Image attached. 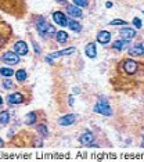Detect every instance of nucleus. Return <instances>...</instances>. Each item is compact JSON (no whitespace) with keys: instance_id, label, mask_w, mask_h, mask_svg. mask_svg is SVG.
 <instances>
[{"instance_id":"obj_1","label":"nucleus","mask_w":144,"mask_h":162,"mask_svg":"<svg viewBox=\"0 0 144 162\" xmlns=\"http://www.w3.org/2000/svg\"><path fill=\"white\" fill-rule=\"evenodd\" d=\"M94 112L101 114V115H105V117H110V115L112 114L111 107L108 105V103H107V100H105V99H101L96 105H94Z\"/></svg>"},{"instance_id":"obj_2","label":"nucleus","mask_w":144,"mask_h":162,"mask_svg":"<svg viewBox=\"0 0 144 162\" xmlns=\"http://www.w3.org/2000/svg\"><path fill=\"white\" fill-rule=\"evenodd\" d=\"M36 28H38V31L40 32V35H43V36H45L46 33H54L56 32L54 27L49 25L45 20H38V21H36Z\"/></svg>"},{"instance_id":"obj_3","label":"nucleus","mask_w":144,"mask_h":162,"mask_svg":"<svg viewBox=\"0 0 144 162\" xmlns=\"http://www.w3.org/2000/svg\"><path fill=\"white\" fill-rule=\"evenodd\" d=\"M2 60L6 64H10V65H15V64L20 63V56L17 53H11V51H7V53L3 54Z\"/></svg>"},{"instance_id":"obj_4","label":"nucleus","mask_w":144,"mask_h":162,"mask_svg":"<svg viewBox=\"0 0 144 162\" xmlns=\"http://www.w3.org/2000/svg\"><path fill=\"white\" fill-rule=\"evenodd\" d=\"M123 71H125L128 75H133V74L137 71V63L133 60H125L123 61Z\"/></svg>"},{"instance_id":"obj_5","label":"nucleus","mask_w":144,"mask_h":162,"mask_svg":"<svg viewBox=\"0 0 144 162\" xmlns=\"http://www.w3.org/2000/svg\"><path fill=\"white\" fill-rule=\"evenodd\" d=\"M119 33H121V36H122L125 40H130V39H133V38L136 36V31L133 29V28H128V27L122 28V29L119 31Z\"/></svg>"},{"instance_id":"obj_6","label":"nucleus","mask_w":144,"mask_h":162,"mask_svg":"<svg viewBox=\"0 0 144 162\" xmlns=\"http://www.w3.org/2000/svg\"><path fill=\"white\" fill-rule=\"evenodd\" d=\"M53 18H54V21H56V24L61 25V27H65V25H68V20H67V17L64 15V13L56 11L53 14Z\"/></svg>"},{"instance_id":"obj_7","label":"nucleus","mask_w":144,"mask_h":162,"mask_svg":"<svg viewBox=\"0 0 144 162\" xmlns=\"http://www.w3.org/2000/svg\"><path fill=\"white\" fill-rule=\"evenodd\" d=\"M14 50H15V53H17L18 56H25V54H28V46H27L25 42L20 40V42L15 43Z\"/></svg>"},{"instance_id":"obj_8","label":"nucleus","mask_w":144,"mask_h":162,"mask_svg":"<svg viewBox=\"0 0 144 162\" xmlns=\"http://www.w3.org/2000/svg\"><path fill=\"white\" fill-rule=\"evenodd\" d=\"M76 121V115L74 114H68V115H64L63 118H60V121H58V123H60L61 126H69L72 125V123Z\"/></svg>"},{"instance_id":"obj_9","label":"nucleus","mask_w":144,"mask_h":162,"mask_svg":"<svg viewBox=\"0 0 144 162\" xmlns=\"http://www.w3.org/2000/svg\"><path fill=\"white\" fill-rule=\"evenodd\" d=\"M79 141H81V144H83V146H90V144L94 141V136L93 133H90V132H86L83 133V135L79 137Z\"/></svg>"},{"instance_id":"obj_10","label":"nucleus","mask_w":144,"mask_h":162,"mask_svg":"<svg viewBox=\"0 0 144 162\" xmlns=\"http://www.w3.org/2000/svg\"><path fill=\"white\" fill-rule=\"evenodd\" d=\"M97 40L103 45H107L110 40H111V33L108 32V31H100L99 35H97Z\"/></svg>"},{"instance_id":"obj_11","label":"nucleus","mask_w":144,"mask_h":162,"mask_svg":"<svg viewBox=\"0 0 144 162\" xmlns=\"http://www.w3.org/2000/svg\"><path fill=\"white\" fill-rule=\"evenodd\" d=\"M129 54H130V56H141V54H144V46H143V43L137 42L129 50Z\"/></svg>"},{"instance_id":"obj_12","label":"nucleus","mask_w":144,"mask_h":162,"mask_svg":"<svg viewBox=\"0 0 144 162\" xmlns=\"http://www.w3.org/2000/svg\"><path fill=\"white\" fill-rule=\"evenodd\" d=\"M75 51V49L74 47H69V49H65V50H61V51H56V53H51L50 56H47V57H50L51 60L53 58H57V57H63V56H69V54H72Z\"/></svg>"},{"instance_id":"obj_13","label":"nucleus","mask_w":144,"mask_h":162,"mask_svg":"<svg viewBox=\"0 0 144 162\" xmlns=\"http://www.w3.org/2000/svg\"><path fill=\"white\" fill-rule=\"evenodd\" d=\"M67 11H68V14L69 15H72V17H76V18H79V17H82V10L79 9L78 6H67Z\"/></svg>"},{"instance_id":"obj_14","label":"nucleus","mask_w":144,"mask_h":162,"mask_svg":"<svg viewBox=\"0 0 144 162\" xmlns=\"http://www.w3.org/2000/svg\"><path fill=\"white\" fill-rule=\"evenodd\" d=\"M7 101H9L10 104H21V103L24 101V97H22L21 93H14V94H11V96H9Z\"/></svg>"},{"instance_id":"obj_15","label":"nucleus","mask_w":144,"mask_h":162,"mask_svg":"<svg viewBox=\"0 0 144 162\" xmlns=\"http://www.w3.org/2000/svg\"><path fill=\"white\" fill-rule=\"evenodd\" d=\"M85 53H86V56L89 58H94L97 54L96 45H94V43H89V45L86 46V49H85Z\"/></svg>"},{"instance_id":"obj_16","label":"nucleus","mask_w":144,"mask_h":162,"mask_svg":"<svg viewBox=\"0 0 144 162\" xmlns=\"http://www.w3.org/2000/svg\"><path fill=\"white\" fill-rule=\"evenodd\" d=\"M68 27L71 31H74V32H81L82 27L81 24H79L78 21H75V20H71V21H68Z\"/></svg>"},{"instance_id":"obj_17","label":"nucleus","mask_w":144,"mask_h":162,"mask_svg":"<svg viewBox=\"0 0 144 162\" xmlns=\"http://www.w3.org/2000/svg\"><path fill=\"white\" fill-rule=\"evenodd\" d=\"M56 36H57V42L58 43H65L67 40H68V35H67L65 31H58Z\"/></svg>"},{"instance_id":"obj_18","label":"nucleus","mask_w":144,"mask_h":162,"mask_svg":"<svg viewBox=\"0 0 144 162\" xmlns=\"http://www.w3.org/2000/svg\"><path fill=\"white\" fill-rule=\"evenodd\" d=\"M36 122V114L35 112H29V114L25 117V123L27 125H33Z\"/></svg>"},{"instance_id":"obj_19","label":"nucleus","mask_w":144,"mask_h":162,"mask_svg":"<svg viewBox=\"0 0 144 162\" xmlns=\"http://www.w3.org/2000/svg\"><path fill=\"white\" fill-rule=\"evenodd\" d=\"M15 78H17L18 82H24L25 79H27V72H25L24 69H20V71L15 72Z\"/></svg>"},{"instance_id":"obj_20","label":"nucleus","mask_w":144,"mask_h":162,"mask_svg":"<svg viewBox=\"0 0 144 162\" xmlns=\"http://www.w3.org/2000/svg\"><path fill=\"white\" fill-rule=\"evenodd\" d=\"M10 119V114L7 111H3V112H0V123L2 125H6L7 122H9Z\"/></svg>"},{"instance_id":"obj_21","label":"nucleus","mask_w":144,"mask_h":162,"mask_svg":"<svg viewBox=\"0 0 144 162\" xmlns=\"http://www.w3.org/2000/svg\"><path fill=\"white\" fill-rule=\"evenodd\" d=\"M0 75L6 76V78H10L11 75H14V71L11 68H0Z\"/></svg>"},{"instance_id":"obj_22","label":"nucleus","mask_w":144,"mask_h":162,"mask_svg":"<svg viewBox=\"0 0 144 162\" xmlns=\"http://www.w3.org/2000/svg\"><path fill=\"white\" fill-rule=\"evenodd\" d=\"M125 46H126V42H123V40H117V42H114L112 47H114L115 50H122Z\"/></svg>"},{"instance_id":"obj_23","label":"nucleus","mask_w":144,"mask_h":162,"mask_svg":"<svg viewBox=\"0 0 144 162\" xmlns=\"http://www.w3.org/2000/svg\"><path fill=\"white\" fill-rule=\"evenodd\" d=\"M74 4L78 7H86L89 4V0H74Z\"/></svg>"},{"instance_id":"obj_24","label":"nucleus","mask_w":144,"mask_h":162,"mask_svg":"<svg viewBox=\"0 0 144 162\" xmlns=\"http://www.w3.org/2000/svg\"><path fill=\"white\" fill-rule=\"evenodd\" d=\"M38 132H39L40 135H43V136H47L49 135L47 128H46L45 125H39V126H38Z\"/></svg>"},{"instance_id":"obj_25","label":"nucleus","mask_w":144,"mask_h":162,"mask_svg":"<svg viewBox=\"0 0 144 162\" xmlns=\"http://www.w3.org/2000/svg\"><path fill=\"white\" fill-rule=\"evenodd\" d=\"M110 25H126V21H123V20H112L110 22Z\"/></svg>"},{"instance_id":"obj_26","label":"nucleus","mask_w":144,"mask_h":162,"mask_svg":"<svg viewBox=\"0 0 144 162\" xmlns=\"http://www.w3.org/2000/svg\"><path fill=\"white\" fill-rule=\"evenodd\" d=\"M3 86L6 87V89H10V87H13L11 79H4V81H3Z\"/></svg>"},{"instance_id":"obj_27","label":"nucleus","mask_w":144,"mask_h":162,"mask_svg":"<svg viewBox=\"0 0 144 162\" xmlns=\"http://www.w3.org/2000/svg\"><path fill=\"white\" fill-rule=\"evenodd\" d=\"M133 24H135V27L137 28H141V21H140V18H133Z\"/></svg>"},{"instance_id":"obj_28","label":"nucleus","mask_w":144,"mask_h":162,"mask_svg":"<svg viewBox=\"0 0 144 162\" xmlns=\"http://www.w3.org/2000/svg\"><path fill=\"white\" fill-rule=\"evenodd\" d=\"M33 47H35V50H36V54L40 53V49H39V46L36 45V42H33Z\"/></svg>"},{"instance_id":"obj_29","label":"nucleus","mask_w":144,"mask_h":162,"mask_svg":"<svg viewBox=\"0 0 144 162\" xmlns=\"http://www.w3.org/2000/svg\"><path fill=\"white\" fill-rule=\"evenodd\" d=\"M69 105H74V97L69 96Z\"/></svg>"},{"instance_id":"obj_30","label":"nucleus","mask_w":144,"mask_h":162,"mask_svg":"<svg viewBox=\"0 0 144 162\" xmlns=\"http://www.w3.org/2000/svg\"><path fill=\"white\" fill-rule=\"evenodd\" d=\"M3 45H4V38H2V36H0V47H2Z\"/></svg>"},{"instance_id":"obj_31","label":"nucleus","mask_w":144,"mask_h":162,"mask_svg":"<svg viewBox=\"0 0 144 162\" xmlns=\"http://www.w3.org/2000/svg\"><path fill=\"white\" fill-rule=\"evenodd\" d=\"M105 6H107L108 9H111V7H112V3H111V2H107V3H105Z\"/></svg>"},{"instance_id":"obj_32","label":"nucleus","mask_w":144,"mask_h":162,"mask_svg":"<svg viewBox=\"0 0 144 162\" xmlns=\"http://www.w3.org/2000/svg\"><path fill=\"white\" fill-rule=\"evenodd\" d=\"M0 147H3V140L0 139Z\"/></svg>"},{"instance_id":"obj_33","label":"nucleus","mask_w":144,"mask_h":162,"mask_svg":"<svg viewBox=\"0 0 144 162\" xmlns=\"http://www.w3.org/2000/svg\"><path fill=\"white\" fill-rule=\"evenodd\" d=\"M58 3H65V0H57Z\"/></svg>"},{"instance_id":"obj_34","label":"nucleus","mask_w":144,"mask_h":162,"mask_svg":"<svg viewBox=\"0 0 144 162\" xmlns=\"http://www.w3.org/2000/svg\"><path fill=\"white\" fill-rule=\"evenodd\" d=\"M3 104V99H2V97H0V105Z\"/></svg>"},{"instance_id":"obj_35","label":"nucleus","mask_w":144,"mask_h":162,"mask_svg":"<svg viewBox=\"0 0 144 162\" xmlns=\"http://www.w3.org/2000/svg\"><path fill=\"white\" fill-rule=\"evenodd\" d=\"M143 141H144V137H143Z\"/></svg>"}]
</instances>
